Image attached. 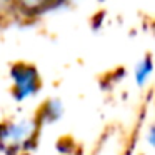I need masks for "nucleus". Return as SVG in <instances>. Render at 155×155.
Instances as JSON below:
<instances>
[{"instance_id": "f257e3e1", "label": "nucleus", "mask_w": 155, "mask_h": 155, "mask_svg": "<svg viewBox=\"0 0 155 155\" xmlns=\"http://www.w3.org/2000/svg\"><path fill=\"white\" fill-rule=\"evenodd\" d=\"M20 70H15L14 72V77H15V84L17 87L20 88L18 92V97L17 98H27L30 94L37 92V74L32 67H25V65H18Z\"/></svg>"}, {"instance_id": "f03ea898", "label": "nucleus", "mask_w": 155, "mask_h": 155, "mask_svg": "<svg viewBox=\"0 0 155 155\" xmlns=\"http://www.w3.org/2000/svg\"><path fill=\"white\" fill-rule=\"evenodd\" d=\"M34 134V125H28L27 122L15 125H5L0 128V140L5 143H24Z\"/></svg>"}, {"instance_id": "7ed1b4c3", "label": "nucleus", "mask_w": 155, "mask_h": 155, "mask_svg": "<svg viewBox=\"0 0 155 155\" xmlns=\"http://www.w3.org/2000/svg\"><path fill=\"white\" fill-rule=\"evenodd\" d=\"M150 74H152V60H150V57H147L140 65H138V70H137V80H138V84H143Z\"/></svg>"}]
</instances>
